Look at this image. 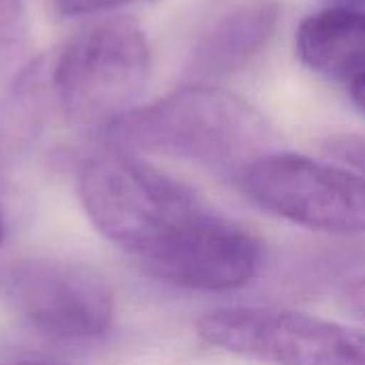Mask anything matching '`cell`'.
<instances>
[{"instance_id":"6da1fadb","label":"cell","mask_w":365,"mask_h":365,"mask_svg":"<svg viewBox=\"0 0 365 365\" xmlns=\"http://www.w3.org/2000/svg\"><path fill=\"white\" fill-rule=\"evenodd\" d=\"M107 143L135 154H163L242 175L269 154L272 128L242 96L210 83H188L133 107L105 128Z\"/></svg>"},{"instance_id":"7a4b0ae2","label":"cell","mask_w":365,"mask_h":365,"mask_svg":"<svg viewBox=\"0 0 365 365\" xmlns=\"http://www.w3.org/2000/svg\"><path fill=\"white\" fill-rule=\"evenodd\" d=\"M77 195L96 231L139 263L205 212L192 188L111 143L79 165Z\"/></svg>"},{"instance_id":"3957f363","label":"cell","mask_w":365,"mask_h":365,"mask_svg":"<svg viewBox=\"0 0 365 365\" xmlns=\"http://www.w3.org/2000/svg\"><path fill=\"white\" fill-rule=\"evenodd\" d=\"M150 62L148 36L135 19L94 21L51 60L53 103L71 124L107 128L135 107Z\"/></svg>"},{"instance_id":"277c9868","label":"cell","mask_w":365,"mask_h":365,"mask_svg":"<svg viewBox=\"0 0 365 365\" xmlns=\"http://www.w3.org/2000/svg\"><path fill=\"white\" fill-rule=\"evenodd\" d=\"M197 336L257 364L365 365V334L284 308H220L197 321Z\"/></svg>"},{"instance_id":"5b68a950","label":"cell","mask_w":365,"mask_h":365,"mask_svg":"<svg viewBox=\"0 0 365 365\" xmlns=\"http://www.w3.org/2000/svg\"><path fill=\"white\" fill-rule=\"evenodd\" d=\"M0 304L43 336L88 342L105 336L115 317L107 280L90 265L30 257L0 265Z\"/></svg>"},{"instance_id":"8992f818","label":"cell","mask_w":365,"mask_h":365,"mask_svg":"<svg viewBox=\"0 0 365 365\" xmlns=\"http://www.w3.org/2000/svg\"><path fill=\"white\" fill-rule=\"evenodd\" d=\"M261 210L329 235L365 233V178L304 154L269 152L240 175Z\"/></svg>"},{"instance_id":"52a82bcc","label":"cell","mask_w":365,"mask_h":365,"mask_svg":"<svg viewBox=\"0 0 365 365\" xmlns=\"http://www.w3.org/2000/svg\"><path fill=\"white\" fill-rule=\"evenodd\" d=\"M141 267L180 289L227 293L250 284L259 274L261 244L242 225L205 210Z\"/></svg>"},{"instance_id":"ba28073f","label":"cell","mask_w":365,"mask_h":365,"mask_svg":"<svg viewBox=\"0 0 365 365\" xmlns=\"http://www.w3.org/2000/svg\"><path fill=\"white\" fill-rule=\"evenodd\" d=\"M280 24L276 0H250L218 17L195 43L186 75L197 83L229 77L255 62Z\"/></svg>"},{"instance_id":"9c48e42d","label":"cell","mask_w":365,"mask_h":365,"mask_svg":"<svg viewBox=\"0 0 365 365\" xmlns=\"http://www.w3.org/2000/svg\"><path fill=\"white\" fill-rule=\"evenodd\" d=\"M297 56L317 75L353 81L365 71V11L331 6L306 17L297 30Z\"/></svg>"},{"instance_id":"30bf717a","label":"cell","mask_w":365,"mask_h":365,"mask_svg":"<svg viewBox=\"0 0 365 365\" xmlns=\"http://www.w3.org/2000/svg\"><path fill=\"white\" fill-rule=\"evenodd\" d=\"M49 103H53L51 62L38 58L0 96V175L34 145L45 126Z\"/></svg>"},{"instance_id":"8fae6325","label":"cell","mask_w":365,"mask_h":365,"mask_svg":"<svg viewBox=\"0 0 365 365\" xmlns=\"http://www.w3.org/2000/svg\"><path fill=\"white\" fill-rule=\"evenodd\" d=\"M28 47L24 0H0V68L17 64Z\"/></svg>"},{"instance_id":"7c38bea8","label":"cell","mask_w":365,"mask_h":365,"mask_svg":"<svg viewBox=\"0 0 365 365\" xmlns=\"http://www.w3.org/2000/svg\"><path fill=\"white\" fill-rule=\"evenodd\" d=\"M325 150L365 178V135H338L325 141Z\"/></svg>"},{"instance_id":"4fadbf2b","label":"cell","mask_w":365,"mask_h":365,"mask_svg":"<svg viewBox=\"0 0 365 365\" xmlns=\"http://www.w3.org/2000/svg\"><path fill=\"white\" fill-rule=\"evenodd\" d=\"M130 0H53V6L64 17H83L109 13Z\"/></svg>"},{"instance_id":"5bb4252c","label":"cell","mask_w":365,"mask_h":365,"mask_svg":"<svg viewBox=\"0 0 365 365\" xmlns=\"http://www.w3.org/2000/svg\"><path fill=\"white\" fill-rule=\"evenodd\" d=\"M344 304L365 321V278H359V280H353L344 287Z\"/></svg>"},{"instance_id":"9a60e30c","label":"cell","mask_w":365,"mask_h":365,"mask_svg":"<svg viewBox=\"0 0 365 365\" xmlns=\"http://www.w3.org/2000/svg\"><path fill=\"white\" fill-rule=\"evenodd\" d=\"M351 98L355 107L365 115V71L351 81Z\"/></svg>"},{"instance_id":"2e32d148","label":"cell","mask_w":365,"mask_h":365,"mask_svg":"<svg viewBox=\"0 0 365 365\" xmlns=\"http://www.w3.org/2000/svg\"><path fill=\"white\" fill-rule=\"evenodd\" d=\"M336 2V6H351V9H365V0H331Z\"/></svg>"},{"instance_id":"e0dca14e","label":"cell","mask_w":365,"mask_h":365,"mask_svg":"<svg viewBox=\"0 0 365 365\" xmlns=\"http://www.w3.org/2000/svg\"><path fill=\"white\" fill-rule=\"evenodd\" d=\"M4 237H6V220H4V214L0 212V246L4 242Z\"/></svg>"},{"instance_id":"ac0fdd59","label":"cell","mask_w":365,"mask_h":365,"mask_svg":"<svg viewBox=\"0 0 365 365\" xmlns=\"http://www.w3.org/2000/svg\"><path fill=\"white\" fill-rule=\"evenodd\" d=\"M17 365H58V364H45V361H26V364H17Z\"/></svg>"}]
</instances>
